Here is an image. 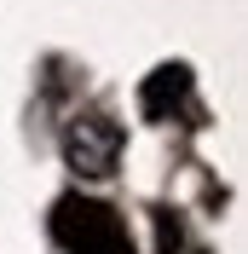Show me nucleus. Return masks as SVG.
Returning a JSON list of instances; mask_svg holds the SVG:
<instances>
[{"instance_id": "obj_1", "label": "nucleus", "mask_w": 248, "mask_h": 254, "mask_svg": "<svg viewBox=\"0 0 248 254\" xmlns=\"http://www.w3.org/2000/svg\"><path fill=\"white\" fill-rule=\"evenodd\" d=\"M63 156L75 174H110L116 168V127L104 122H75L63 133Z\"/></svg>"}]
</instances>
